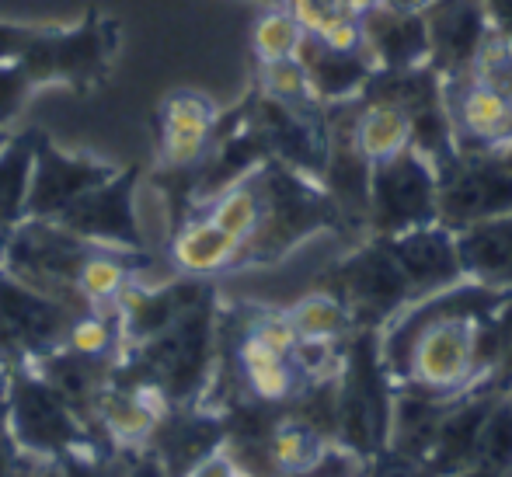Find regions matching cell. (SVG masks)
Wrapping results in <instances>:
<instances>
[{"instance_id": "cell-1", "label": "cell", "mask_w": 512, "mask_h": 477, "mask_svg": "<svg viewBox=\"0 0 512 477\" xmlns=\"http://www.w3.org/2000/svg\"><path fill=\"white\" fill-rule=\"evenodd\" d=\"M506 296L509 289L464 279L443 293L411 300L380 331V359L391 380L439 397H457L495 377L485 363V328Z\"/></svg>"}, {"instance_id": "cell-2", "label": "cell", "mask_w": 512, "mask_h": 477, "mask_svg": "<svg viewBox=\"0 0 512 477\" xmlns=\"http://www.w3.org/2000/svg\"><path fill=\"white\" fill-rule=\"evenodd\" d=\"M258 185H262V220L244 244V269L276 265L314 234L345 230L335 199L314 178L279 161H265L258 168Z\"/></svg>"}, {"instance_id": "cell-3", "label": "cell", "mask_w": 512, "mask_h": 477, "mask_svg": "<svg viewBox=\"0 0 512 477\" xmlns=\"http://www.w3.org/2000/svg\"><path fill=\"white\" fill-rule=\"evenodd\" d=\"M7 425L21 453L60 460L67 453L112 450L91 422L32 366H0Z\"/></svg>"}, {"instance_id": "cell-4", "label": "cell", "mask_w": 512, "mask_h": 477, "mask_svg": "<svg viewBox=\"0 0 512 477\" xmlns=\"http://www.w3.org/2000/svg\"><path fill=\"white\" fill-rule=\"evenodd\" d=\"M391 408L394 380L380 359V331H352L335 380V443L356 460L377 457L387 450Z\"/></svg>"}, {"instance_id": "cell-5", "label": "cell", "mask_w": 512, "mask_h": 477, "mask_svg": "<svg viewBox=\"0 0 512 477\" xmlns=\"http://www.w3.org/2000/svg\"><path fill=\"white\" fill-rule=\"evenodd\" d=\"M119 21L108 18L98 7H88L77 25H46L35 42L21 56V67L35 81V88H63L77 91V95H91L102 88L115 67L119 56Z\"/></svg>"}, {"instance_id": "cell-6", "label": "cell", "mask_w": 512, "mask_h": 477, "mask_svg": "<svg viewBox=\"0 0 512 477\" xmlns=\"http://www.w3.org/2000/svg\"><path fill=\"white\" fill-rule=\"evenodd\" d=\"M91 251L95 244L70 234L56 220L25 216L18 227L0 237V269L81 314L88 310V303L77 293V272Z\"/></svg>"}, {"instance_id": "cell-7", "label": "cell", "mask_w": 512, "mask_h": 477, "mask_svg": "<svg viewBox=\"0 0 512 477\" xmlns=\"http://www.w3.org/2000/svg\"><path fill=\"white\" fill-rule=\"evenodd\" d=\"M321 289L335 293L345 303L356 331H384L415 300L405 272L394 262L384 237H370L356 251H349L335 269H328Z\"/></svg>"}, {"instance_id": "cell-8", "label": "cell", "mask_w": 512, "mask_h": 477, "mask_svg": "<svg viewBox=\"0 0 512 477\" xmlns=\"http://www.w3.org/2000/svg\"><path fill=\"white\" fill-rule=\"evenodd\" d=\"M439 220V171L415 147L370 164V237H394Z\"/></svg>"}, {"instance_id": "cell-9", "label": "cell", "mask_w": 512, "mask_h": 477, "mask_svg": "<svg viewBox=\"0 0 512 477\" xmlns=\"http://www.w3.org/2000/svg\"><path fill=\"white\" fill-rule=\"evenodd\" d=\"M223 108L196 88H178L154 112V147H157V178L178 182V189L192 195L196 171L213 150L216 126Z\"/></svg>"}, {"instance_id": "cell-10", "label": "cell", "mask_w": 512, "mask_h": 477, "mask_svg": "<svg viewBox=\"0 0 512 477\" xmlns=\"http://www.w3.org/2000/svg\"><path fill=\"white\" fill-rule=\"evenodd\" d=\"M74 310L0 269V366H32L63 349Z\"/></svg>"}, {"instance_id": "cell-11", "label": "cell", "mask_w": 512, "mask_h": 477, "mask_svg": "<svg viewBox=\"0 0 512 477\" xmlns=\"http://www.w3.org/2000/svg\"><path fill=\"white\" fill-rule=\"evenodd\" d=\"M244 112H248V122L262 140L269 161H279L321 182L324 168H328V105L321 112H297V108L265 98L251 84L244 95Z\"/></svg>"}, {"instance_id": "cell-12", "label": "cell", "mask_w": 512, "mask_h": 477, "mask_svg": "<svg viewBox=\"0 0 512 477\" xmlns=\"http://www.w3.org/2000/svg\"><path fill=\"white\" fill-rule=\"evenodd\" d=\"M512 213V168L499 154L453 157L439 171V223L453 234L481 220Z\"/></svg>"}, {"instance_id": "cell-13", "label": "cell", "mask_w": 512, "mask_h": 477, "mask_svg": "<svg viewBox=\"0 0 512 477\" xmlns=\"http://www.w3.org/2000/svg\"><path fill=\"white\" fill-rule=\"evenodd\" d=\"M143 171L136 164L119 168L105 185L91 189L88 195L67 206L56 223L67 227L70 234L84 237L91 244H105V248H126V251H147L143 241L140 216H136V189H140Z\"/></svg>"}, {"instance_id": "cell-14", "label": "cell", "mask_w": 512, "mask_h": 477, "mask_svg": "<svg viewBox=\"0 0 512 477\" xmlns=\"http://www.w3.org/2000/svg\"><path fill=\"white\" fill-rule=\"evenodd\" d=\"M443 101L460 157L502 154L512 143V101L478 81L471 70L443 77Z\"/></svg>"}, {"instance_id": "cell-15", "label": "cell", "mask_w": 512, "mask_h": 477, "mask_svg": "<svg viewBox=\"0 0 512 477\" xmlns=\"http://www.w3.org/2000/svg\"><path fill=\"white\" fill-rule=\"evenodd\" d=\"M112 175H119V164L102 161L91 154H70L53 143L46 129H39L35 140V164L32 185H28L25 216L35 220H56L67 206H74L81 195L105 185Z\"/></svg>"}, {"instance_id": "cell-16", "label": "cell", "mask_w": 512, "mask_h": 477, "mask_svg": "<svg viewBox=\"0 0 512 477\" xmlns=\"http://www.w3.org/2000/svg\"><path fill=\"white\" fill-rule=\"evenodd\" d=\"M387 248H391L394 262L405 272L415 300L432 293H443V289L464 283V265H460L457 251V234L443 223H425V227L405 230V234L384 237Z\"/></svg>"}, {"instance_id": "cell-17", "label": "cell", "mask_w": 512, "mask_h": 477, "mask_svg": "<svg viewBox=\"0 0 512 477\" xmlns=\"http://www.w3.org/2000/svg\"><path fill=\"white\" fill-rule=\"evenodd\" d=\"M230 363H234L237 387H241L244 401H251V404L290 408L307 387V380L300 377L293 356L272 349L255 331H248L244 317H241V331H237V338H234V356H230Z\"/></svg>"}, {"instance_id": "cell-18", "label": "cell", "mask_w": 512, "mask_h": 477, "mask_svg": "<svg viewBox=\"0 0 512 477\" xmlns=\"http://www.w3.org/2000/svg\"><path fill=\"white\" fill-rule=\"evenodd\" d=\"M425 28H429V67L439 77H453L474 67L492 21L481 0H436L425 11Z\"/></svg>"}, {"instance_id": "cell-19", "label": "cell", "mask_w": 512, "mask_h": 477, "mask_svg": "<svg viewBox=\"0 0 512 477\" xmlns=\"http://www.w3.org/2000/svg\"><path fill=\"white\" fill-rule=\"evenodd\" d=\"M230 450L258 453L262 471L269 477H314L324 471V464H328L331 453L338 450V443L324 429H317L314 422H307L304 415L286 408L283 415L272 422V429L265 432L262 443L230 446Z\"/></svg>"}, {"instance_id": "cell-20", "label": "cell", "mask_w": 512, "mask_h": 477, "mask_svg": "<svg viewBox=\"0 0 512 477\" xmlns=\"http://www.w3.org/2000/svg\"><path fill=\"white\" fill-rule=\"evenodd\" d=\"M206 293H213V279L175 276L171 283H161V286H143V279H136L119 300L126 342L140 345V342H147V338L161 335V331L171 328L185 310L196 307Z\"/></svg>"}, {"instance_id": "cell-21", "label": "cell", "mask_w": 512, "mask_h": 477, "mask_svg": "<svg viewBox=\"0 0 512 477\" xmlns=\"http://www.w3.org/2000/svg\"><path fill=\"white\" fill-rule=\"evenodd\" d=\"M168 262L175 276L216 279L223 272L244 269V244L206 220L203 213L189 209L178 216V227L168 241Z\"/></svg>"}, {"instance_id": "cell-22", "label": "cell", "mask_w": 512, "mask_h": 477, "mask_svg": "<svg viewBox=\"0 0 512 477\" xmlns=\"http://www.w3.org/2000/svg\"><path fill=\"white\" fill-rule=\"evenodd\" d=\"M363 49L377 70H415L429 63L425 14H405L377 4L363 11Z\"/></svg>"}, {"instance_id": "cell-23", "label": "cell", "mask_w": 512, "mask_h": 477, "mask_svg": "<svg viewBox=\"0 0 512 477\" xmlns=\"http://www.w3.org/2000/svg\"><path fill=\"white\" fill-rule=\"evenodd\" d=\"M297 60L304 63L307 81L321 105L356 101L366 91V84H370L373 70H377L366 49H338L314 39V35H304Z\"/></svg>"}, {"instance_id": "cell-24", "label": "cell", "mask_w": 512, "mask_h": 477, "mask_svg": "<svg viewBox=\"0 0 512 477\" xmlns=\"http://www.w3.org/2000/svg\"><path fill=\"white\" fill-rule=\"evenodd\" d=\"M464 279L492 289H512V213L457 230Z\"/></svg>"}, {"instance_id": "cell-25", "label": "cell", "mask_w": 512, "mask_h": 477, "mask_svg": "<svg viewBox=\"0 0 512 477\" xmlns=\"http://www.w3.org/2000/svg\"><path fill=\"white\" fill-rule=\"evenodd\" d=\"M352 136L359 154L370 164L387 161L411 147V115L391 98H356L352 108Z\"/></svg>"}, {"instance_id": "cell-26", "label": "cell", "mask_w": 512, "mask_h": 477, "mask_svg": "<svg viewBox=\"0 0 512 477\" xmlns=\"http://www.w3.org/2000/svg\"><path fill=\"white\" fill-rule=\"evenodd\" d=\"M39 129H18L0 147V237L25 220Z\"/></svg>"}, {"instance_id": "cell-27", "label": "cell", "mask_w": 512, "mask_h": 477, "mask_svg": "<svg viewBox=\"0 0 512 477\" xmlns=\"http://www.w3.org/2000/svg\"><path fill=\"white\" fill-rule=\"evenodd\" d=\"M307 35L338 49H363V11L352 0H283Z\"/></svg>"}, {"instance_id": "cell-28", "label": "cell", "mask_w": 512, "mask_h": 477, "mask_svg": "<svg viewBox=\"0 0 512 477\" xmlns=\"http://www.w3.org/2000/svg\"><path fill=\"white\" fill-rule=\"evenodd\" d=\"M286 317L307 342H345L356 331L345 303L328 289H314V293L300 296L293 307H286Z\"/></svg>"}, {"instance_id": "cell-29", "label": "cell", "mask_w": 512, "mask_h": 477, "mask_svg": "<svg viewBox=\"0 0 512 477\" xmlns=\"http://www.w3.org/2000/svg\"><path fill=\"white\" fill-rule=\"evenodd\" d=\"M255 84L265 98L279 101L286 108H297V112H321V101H317L314 88L307 81V70L297 56L290 60H269V63H255Z\"/></svg>"}, {"instance_id": "cell-30", "label": "cell", "mask_w": 512, "mask_h": 477, "mask_svg": "<svg viewBox=\"0 0 512 477\" xmlns=\"http://www.w3.org/2000/svg\"><path fill=\"white\" fill-rule=\"evenodd\" d=\"M304 35H307L304 25L293 18L286 4L262 7V14L255 18V28H251V53H255V63L290 60V56H297Z\"/></svg>"}, {"instance_id": "cell-31", "label": "cell", "mask_w": 512, "mask_h": 477, "mask_svg": "<svg viewBox=\"0 0 512 477\" xmlns=\"http://www.w3.org/2000/svg\"><path fill=\"white\" fill-rule=\"evenodd\" d=\"M474 464L495 467V471H512V387H506L495 397L485 422H481Z\"/></svg>"}, {"instance_id": "cell-32", "label": "cell", "mask_w": 512, "mask_h": 477, "mask_svg": "<svg viewBox=\"0 0 512 477\" xmlns=\"http://www.w3.org/2000/svg\"><path fill=\"white\" fill-rule=\"evenodd\" d=\"M471 74L478 81H485L488 88L499 91L502 98L512 101V32H506V28H488Z\"/></svg>"}, {"instance_id": "cell-33", "label": "cell", "mask_w": 512, "mask_h": 477, "mask_svg": "<svg viewBox=\"0 0 512 477\" xmlns=\"http://www.w3.org/2000/svg\"><path fill=\"white\" fill-rule=\"evenodd\" d=\"M35 91L39 88H35V81L25 74V67L18 60L0 63V133H11Z\"/></svg>"}, {"instance_id": "cell-34", "label": "cell", "mask_w": 512, "mask_h": 477, "mask_svg": "<svg viewBox=\"0 0 512 477\" xmlns=\"http://www.w3.org/2000/svg\"><path fill=\"white\" fill-rule=\"evenodd\" d=\"M359 477H432V474L425 471L422 464H415V460L401 457V453L380 450L377 457L363 460V467H359Z\"/></svg>"}, {"instance_id": "cell-35", "label": "cell", "mask_w": 512, "mask_h": 477, "mask_svg": "<svg viewBox=\"0 0 512 477\" xmlns=\"http://www.w3.org/2000/svg\"><path fill=\"white\" fill-rule=\"evenodd\" d=\"M46 28V21L39 25H25V21H0V63L21 60L25 49L35 42V35Z\"/></svg>"}, {"instance_id": "cell-36", "label": "cell", "mask_w": 512, "mask_h": 477, "mask_svg": "<svg viewBox=\"0 0 512 477\" xmlns=\"http://www.w3.org/2000/svg\"><path fill=\"white\" fill-rule=\"evenodd\" d=\"M0 477H21V450L7 425V401H4V380H0Z\"/></svg>"}, {"instance_id": "cell-37", "label": "cell", "mask_w": 512, "mask_h": 477, "mask_svg": "<svg viewBox=\"0 0 512 477\" xmlns=\"http://www.w3.org/2000/svg\"><path fill=\"white\" fill-rule=\"evenodd\" d=\"M122 477H171V471L150 446H143V450L122 453Z\"/></svg>"}, {"instance_id": "cell-38", "label": "cell", "mask_w": 512, "mask_h": 477, "mask_svg": "<svg viewBox=\"0 0 512 477\" xmlns=\"http://www.w3.org/2000/svg\"><path fill=\"white\" fill-rule=\"evenodd\" d=\"M241 474V464H237L234 450L230 446H223V450L209 453L206 460H199L196 467H192L185 477H237Z\"/></svg>"}, {"instance_id": "cell-39", "label": "cell", "mask_w": 512, "mask_h": 477, "mask_svg": "<svg viewBox=\"0 0 512 477\" xmlns=\"http://www.w3.org/2000/svg\"><path fill=\"white\" fill-rule=\"evenodd\" d=\"M21 477H63L56 460H42V457H28L21 453Z\"/></svg>"}, {"instance_id": "cell-40", "label": "cell", "mask_w": 512, "mask_h": 477, "mask_svg": "<svg viewBox=\"0 0 512 477\" xmlns=\"http://www.w3.org/2000/svg\"><path fill=\"white\" fill-rule=\"evenodd\" d=\"M481 4H485L492 28H506V32H512V0H481Z\"/></svg>"}, {"instance_id": "cell-41", "label": "cell", "mask_w": 512, "mask_h": 477, "mask_svg": "<svg viewBox=\"0 0 512 477\" xmlns=\"http://www.w3.org/2000/svg\"><path fill=\"white\" fill-rule=\"evenodd\" d=\"M436 0H384V7L391 11H405V14H425Z\"/></svg>"}, {"instance_id": "cell-42", "label": "cell", "mask_w": 512, "mask_h": 477, "mask_svg": "<svg viewBox=\"0 0 512 477\" xmlns=\"http://www.w3.org/2000/svg\"><path fill=\"white\" fill-rule=\"evenodd\" d=\"M446 477H512V471H495V467H481V464H467L460 471L446 474Z\"/></svg>"}, {"instance_id": "cell-43", "label": "cell", "mask_w": 512, "mask_h": 477, "mask_svg": "<svg viewBox=\"0 0 512 477\" xmlns=\"http://www.w3.org/2000/svg\"><path fill=\"white\" fill-rule=\"evenodd\" d=\"M352 4H356V7H359V11H370V7L384 4V0H352Z\"/></svg>"}, {"instance_id": "cell-44", "label": "cell", "mask_w": 512, "mask_h": 477, "mask_svg": "<svg viewBox=\"0 0 512 477\" xmlns=\"http://www.w3.org/2000/svg\"><path fill=\"white\" fill-rule=\"evenodd\" d=\"M499 161L506 164V168H512V143H509V147H506V150H502V154H499Z\"/></svg>"}, {"instance_id": "cell-45", "label": "cell", "mask_w": 512, "mask_h": 477, "mask_svg": "<svg viewBox=\"0 0 512 477\" xmlns=\"http://www.w3.org/2000/svg\"><path fill=\"white\" fill-rule=\"evenodd\" d=\"M262 7H269V4H283V0H258Z\"/></svg>"}, {"instance_id": "cell-46", "label": "cell", "mask_w": 512, "mask_h": 477, "mask_svg": "<svg viewBox=\"0 0 512 477\" xmlns=\"http://www.w3.org/2000/svg\"><path fill=\"white\" fill-rule=\"evenodd\" d=\"M11 133H14V129H11ZM11 133H0V147H4V143H7V136H11Z\"/></svg>"}, {"instance_id": "cell-47", "label": "cell", "mask_w": 512, "mask_h": 477, "mask_svg": "<svg viewBox=\"0 0 512 477\" xmlns=\"http://www.w3.org/2000/svg\"><path fill=\"white\" fill-rule=\"evenodd\" d=\"M237 477H258V474H251V471H241V474H237Z\"/></svg>"}, {"instance_id": "cell-48", "label": "cell", "mask_w": 512, "mask_h": 477, "mask_svg": "<svg viewBox=\"0 0 512 477\" xmlns=\"http://www.w3.org/2000/svg\"><path fill=\"white\" fill-rule=\"evenodd\" d=\"M314 477H321V474H314ZM335 477H342V474H335ZM345 477H359V474H345Z\"/></svg>"}]
</instances>
